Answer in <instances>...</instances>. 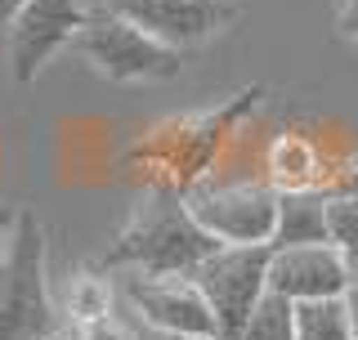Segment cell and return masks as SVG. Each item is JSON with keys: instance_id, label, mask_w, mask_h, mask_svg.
Instances as JSON below:
<instances>
[{"instance_id": "ffe728a7", "label": "cell", "mask_w": 358, "mask_h": 340, "mask_svg": "<svg viewBox=\"0 0 358 340\" xmlns=\"http://www.w3.org/2000/svg\"><path fill=\"white\" fill-rule=\"evenodd\" d=\"M9 220H14V215H0V242H5V233H9Z\"/></svg>"}, {"instance_id": "5bb4252c", "label": "cell", "mask_w": 358, "mask_h": 340, "mask_svg": "<svg viewBox=\"0 0 358 340\" xmlns=\"http://www.w3.org/2000/svg\"><path fill=\"white\" fill-rule=\"evenodd\" d=\"M67 313H72V323H94V318H108V287L99 278H81L72 287V296H67Z\"/></svg>"}, {"instance_id": "5b68a950", "label": "cell", "mask_w": 358, "mask_h": 340, "mask_svg": "<svg viewBox=\"0 0 358 340\" xmlns=\"http://www.w3.org/2000/svg\"><path fill=\"white\" fill-rule=\"evenodd\" d=\"M193 220L224 246H273L278 233V192L260 184L197 188L188 197Z\"/></svg>"}, {"instance_id": "4fadbf2b", "label": "cell", "mask_w": 358, "mask_h": 340, "mask_svg": "<svg viewBox=\"0 0 358 340\" xmlns=\"http://www.w3.org/2000/svg\"><path fill=\"white\" fill-rule=\"evenodd\" d=\"M327 224H331V246H341L358 282V192H341L327 201Z\"/></svg>"}, {"instance_id": "30bf717a", "label": "cell", "mask_w": 358, "mask_h": 340, "mask_svg": "<svg viewBox=\"0 0 358 340\" xmlns=\"http://www.w3.org/2000/svg\"><path fill=\"white\" fill-rule=\"evenodd\" d=\"M327 201L318 192H278V233L273 246H322L331 242V224H327Z\"/></svg>"}, {"instance_id": "ba28073f", "label": "cell", "mask_w": 358, "mask_h": 340, "mask_svg": "<svg viewBox=\"0 0 358 340\" xmlns=\"http://www.w3.org/2000/svg\"><path fill=\"white\" fill-rule=\"evenodd\" d=\"M358 287L354 269L345 260L341 246L322 242V246H273V264H268V291L287 296L291 304L305 300H331V296H350Z\"/></svg>"}, {"instance_id": "d6986e66", "label": "cell", "mask_w": 358, "mask_h": 340, "mask_svg": "<svg viewBox=\"0 0 358 340\" xmlns=\"http://www.w3.org/2000/svg\"><path fill=\"white\" fill-rule=\"evenodd\" d=\"M345 18H350V22H358V0H345Z\"/></svg>"}, {"instance_id": "277c9868", "label": "cell", "mask_w": 358, "mask_h": 340, "mask_svg": "<svg viewBox=\"0 0 358 340\" xmlns=\"http://www.w3.org/2000/svg\"><path fill=\"white\" fill-rule=\"evenodd\" d=\"M76 50L85 54L108 81H171L179 72V50L148 36L139 22L121 14H99L76 31Z\"/></svg>"}, {"instance_id": "2e32d148", "label": "cell", "mask_w": 358, "mask_h": 340, "mask_svg": "<svg viewBox=\"0 0 358 340\" xmlns=\"http://www.w3.org/2000/svg\"><path fill=\"white\" fill-rule=\"evenodd\" d=\"M54 340H85V327L81 323H63L59 332H54Z\"/></svg>"}, {"instance_id": "7a4b0ae2", "label": "cell", "mask_w": 358, "mask_h": 340, "mask_svg": "<svg viewBox=\"0 0 358 340\" xmlns=\"http://www.w3.org/2000/svg\"><path fill=\"white\" fill-rule=\"evenodd\" d=\"M59 327L45 287V229L31 211H14L0 242V340H54Z\"/></svg>"}, {"instance_id": "7402d4cb", "label": "cell", "mask_w": 358, "mask_h": 340, "mask_svg": "<svg viewBox=\"0 0 358 340\" xmlns=\"http://www.w3.org/2000/svg\"><path fill=\"white\" fill-rule=\"evenodd\" d=\"M166 340H179V336H166Z\"/></svg>"}, {"instance_id": "7c38bea8", "label": "cell", "mask_w": 358, "mask_h": 340, "mask_svg": "<svg viewBox=\"0 0 358 340\" xmlns=\"http://www.w3.org/2000/svg\"><path fill=\"white\" fill-rule=\"evenodd\" d=\"M242 340H300V332H296V304H291L287 296H278V291H268V296L260 300V309L251 313Z\"/></svg>"}, {"instance_id": "e0dca14e", "label": "cell", "mask_w": 358, "mask_h": 340, "mask_svg": "<svg viewBox=\"0 0 358 340\" xmlns=\"http://www.w3.org/2000/svg\"><path fill=\"white\" fill-rule=\"evenodd\" d=\"M22 5H27V0H0V18H14Z\"/></svg>"}, {"instance_id": "6da1fadb", "label": "cell", "mask_w": 358, "mask_h": 340, "mask_svg": "<svg viewBox=\"0 0 358 340\" xmlns=\"http://www.w3.org/2000/svg\"><path fill=\"white\" fill-rule=\"evenodd\" d=\"M220 237H210L193 220L188 201L157 192V197L134 215V224L117 237L108 251V264H130L143 278H188L201 260L220 251Z\"/></svg>"}, {"instance_id": "9a60e30c", "label": "cell", "mask_w": 358, "mask_h": 340, "mask_svg": "<svg viewBox=\"0 0 358 340\" xmlns=\"http://www.w3.org/2000/svg\"><path fill=\"white\" fill-rule=\"evenodd\" d=\"M85 340H139V332L134 327H126L121 318H94V323H85Z\"/></svg>"}, {"instance_id": "3957f363", "label": "cell", "mask_w": 358, "mask_h": 340, "mask_svg": "<svg viewBox=\"0 0 358 340\" xmlns=\"http://www.w3.org/2000/svg\"><path fill=\"white\" fill-rule=\"evenodd\" d=\"M268 264H273V246H220L188 274L215 313V340H242L251 313L268 296Z\"/></svg>"}, {"instance_id": "9c48e42d", "label": "cell", "mask_w": 358, "mask_h": 340, "mask_svg": "<svg viewBox=\"0 0 358 340\" xmlns=\"http://www.w3.org/2000/svg\"><path fill=\"white\" fill-rule=\"evenodd\" d=\"M112 14L139 22L148 36L166 45H193L206 41L210 31H220L233 18V9L224 0H108Z\"/></svg>"}, {"instance_id": "44dd1931", "label": "cell", "mask_w": 358, "mask_h": 340, "mask_svg": "<svg viewBox=\"0 0 358 340\" xmlns=\"http://www.w3.org/2000/svg\"><path fill=\"white\" fill-rule=\"evenodd\" d=\"M354 36H358V22H354Z\"/></svg>"}, {"instance_id": "8fae6325", "label": "cell", "mask_w": 358, "mask_h": 340, "mask_svg": "<svg viewBox=\"0 0 358 340\" xmlns=\"http://www.w3.org/2000/svg\"><path fill=\"white\" fill-rule=\"evenodd\" d=\"M296 332H300V340H354L350 296L296 304Z\"/></svg>"}, {"instance_id": "52a82bcc", "label": "cell", "mask_w": 358, "mask_h": 340, "mask_svg": "<svg viewBox=\"0 0 358 340\" xmlns=\"http://www.w3.org/2000/svg\"><path fill=\"white\" fill-rule=\"evenodd\" d=\"M126 296L139 309V318L162 336H179V340H215V313H210L206 296L193 278H130Z\"/></svg>"}, {"instance_id": "ac0fdd59", "label": "cell", "mask_w": 358, "mask_h": 340, "mask_svg": "<svg viewBox=\"0 0 358 340\" xmlns=\"http://www.w3.org/2000/svg\"><path fill=\"white\" fill-rule=\"evenodd\" d=\"M350 313H354V340H358V287L350 291Z\"/></svg>"}, {"instance_id": "8992f818", "label": "cell", "mask_w": 358, "mask_h": 340, "mask_svg": "<svg viewBox=\"0 0 358 340\" xmlns=\"http://www.w3.org/2000/svg\"><path fill=\"white\" fill-rule=\"evenodd\" d=\"M94 18L85 0H27L14 18H9V63H14L18 81H31L76 31Z\"/></svg>"}]
</instances>
